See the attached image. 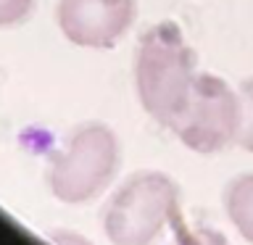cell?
I'll list each match as a JSON object with an SVG mask.
<instances>
[{
	"instance_id": "1",
	"label": "cell",
	"mask_w": 253,
	"mask_h": 245,
	"mask_svg": "<svg viewBox=\"0 0 253 245\" xmlns=\"http://www.w3.org/2000/svg\"><path fill=\"white\" fill-rule=\"evenodd\" d=\"M195 77V53L174 21L153 24L140 37L134 55V84L142 108L158 124H171L185 106Z\"/></svg>"
},
{
	"instance_id": "2",
	"label": "cell",
	"mask_w": 253,
	"mask_h": 245,
	"mask_svg": "<svg viewBox=\"0 0 253 245\" xmlns=\"http://www.w3.org/2000/svg\"><path fill=\"white\" fill-rule=\"evenodd\" d=\"M179 221V190L161 171H137L103 208V229L114 245H150L166 224Z\"/></svg>"
},
{
	"instance_id": "3",
	"label": "cell",
	"mask_w": 253,
	"mask_h": 245,
	"mask_svg": "<svg viewBox=\"0 0 253 245\" xmlns=\"http://www.w3.org/2000/svg\"><path fill=\"white\" fill-rule=\"evenodd\" d=\"M119 169V140L111 126L90 122L69 134L47 169L50 193L61 203H87L108 187Z\"/></svg>"
},
{
	"instance_id": "4",
	"label": "cell",
	"mask_w": 253,
	"mask_h": 245,
	"mask_svg": "<svg viewBox=\"0 0 253 245\" xmlns=\"http://www.w3.org/2000/svg\"><path fill=\"white\" fill-rule=\"evenodd\" d=\"M169 129L179 142L201 156H213L237 142L240 132V95L224 79L198 74L185 106L171 119Z\"/></svg>"
},
{
	"instance_id": "5",
	"label": "cell",
	"mask_w": 253,
	"mask_h": 245,
	"mask_svg": "<svg viewBox=\"0 0 253 245\" xmlns=\"http://www.w3.org/2000/svg\"><path fill=\"white\" fill-rule=\"evenodd\" d=\"M137 0H58L55 19L69 42L108 50L132 27Z\"/></svg>"
},
{
	"instance_id": "6",
	"label": "cell",
	"mask_w": 253,
	"mask_h": 245,
	"mask_svg": "<svg viewBox=\"0 0 253 245\" xmlns=\"http://www.w3.org/2000/svg\"><path fill=\"white\" fill-rule=\"evenodd\" d=\"M224 211L243 240L253 245V171L240 174L227 185Z\"/></svg>"
},
{
	"instance_id": "7",
	"label": "cell",
	"mask_w": 253,
	"mask_h": 245,
	"mask_svg": "<svg viewBox=\"0 0 253 245\" xmlns=\"http://www.w3.org/2000/svg\"><path fill=\"white\" fill-rule=\"evenodd\" d=\"M240 132H237V145L253 153V79H245L240 84Z\"/></svg>"
},
{
	"instance_id": "8",
	"label": "cell",
	"mask_w": 253,
	"mask_h": 245,
	"mask_svg": "<svg viewBox=\"0 0 253 245\" xmlns=\"http://www.w3.org/2000/svg\"><path fill=\"white\" fill-rule=\"evenodd\" d=\"M174 240L171 245H229L227 237L219 232V229H211V227H193L187 229L185 224H174Z\"/></svg>"
},
{
	"instance_id": "9",
	"label": "cell",
	"mask_w": 253,
	"mask_h": 245,
	"mask_svg": "<svg viewBox=\"0 0 253 245\" xmlns=\"http://www.w3.org/2000/svg\"><path fill=\"white\" fill-rule=\"evenodd\" d=\"M35 8V0H0V29L24 21Z\"/></svg>"
},
{
	"instance_id": "10",
	"label": "cell",
	"mask_w": 253,
	"mask_h": 245,
	"mask_svg": "<svg viewBox=\"0 0 253 245\" xmlns=\"http://www.w3.org/2000/svg\"><path fill=\"white\" fill-rule=\"evenodd\" d=\"M50 240H53V245H92L87 237L77 235V232H69V229H53Z\"/></svg>"
}]
</instances>
